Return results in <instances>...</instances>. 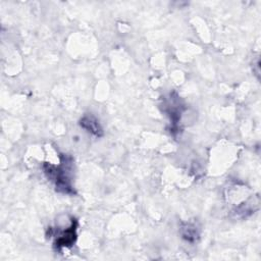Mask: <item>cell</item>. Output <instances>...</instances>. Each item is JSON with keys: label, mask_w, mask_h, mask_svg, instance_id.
Masks as SVG:
<instances>
[{"label": "cell", "mask_w": 261, "mask_h": 261, "mask_svg": "<svg viewBox=\"0 0 261 261\" xmlns=\"http://www.w3.org/2000/svg\"><path fill=\"white\" fill-rule=\"evenodd\" d=\"M68 162L64 157V161L61 165H53L51 163H44L43 168L44 172L49 179H51L56 187V190L65 194H74L72 190V186L70 182V178L68 176L69 168Z\"/></svg>", "instance_id": "cell-1"}, {"label": "cell", "mask_w": 261, "mask_h": 261, "mask_svg": "<svg viewBox=\"0 0 261 261\" xmlns=\"http://www.w3.org/2000/svg\"><path fill=\"white\" fill-rule=\"evenodd\" d=\"M75 239H76V221L75 219H73V221L71 222V225L58 234V238L56 239L54 246L57 250H60L61 248H68L74 244Z\"/></svg>", "instance_id": "cell-2"}, {"label": "cell", "mask_w": 261, "mask_h": 261, "mask_svg": "<svg viewBox=\"0 0 261 261\" xmlns=\"http://www.w3.org/2000/svg\"><path fill=\"white\" fill-rule=\"evenodd\" d=\"M80 125L83 128H85L87 132L93 134L94 136L101 137L103 135V130L99 121L93 116H84L80 120Z\"/></svg>", "instance_id": "cell-3"}, {"label": "cell", "mask_w": 261, "mask_h": 261, "mask_svg": "<svg viewBox=\"0 0 261 261\" xmlns=\"http://www.w3.org/2000/svg\"><path fill=\"white\" fill-rule=\"evenodd\" d=\"M180 232L182 238L189 242H195L199 238V230L193 223H182Z\"/></svg>", "instance_id": "cell-4"}]
</instances>
